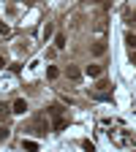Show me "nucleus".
Instances as JSON below:
<instances>
[{"label":"nucleus","instance_id":"1","mask_svg":"<svg viewBox=\"0 0 136 152\" xmlns=\"http://www.w3.org/2000/svg\"><path fill=\"white\" fill-rule=\"evenodd\" d=\"M109 136H112V144H117V147H133L136 144V133L133 130H112Z\"/></svg>","mask_w":136,"mask_h":152},{"label":"nucleus","instance_id":"2","mask_svg":"<svg viewBox=\"0 0 136 152\" xmlns=\"http://www.w3.org/2000/svg\"><path fill=\"white\" fill-rule=\"evenodd\" d=\"M65 76H68L71 82H79V79H82V71L76 68V65H68V68H65Z\"/></svg>","mask_w":136,"mask_h":152},{"label":"nucleus","instance_id":"3","mask_svg":"<svg viewBox=\"0 0 136 152\" xmlns=\"http://www.w3.org/2000/svg\"><path fill=\"white\" fill-rule=\"evenodd\" d=\"M85 73L90 76V79H95V76H101V73H104V65H95V63H93V65L85 68Z\"/></svg>","mask_w":136,"mask_h":152},{"label":"nucleus","instance_id":"4","mask_svg":"<svg viewBox=\"0 0 136 152\" xmlns=\"http://www.w3.org/2000/svg\"><path fill=\"white\" fill-rule=\"evenodd\" d=\"M65 125H68V120L57 114V117H54V125H52V130H54V133H60V130H65Z\"/></svg>","mask_w":136,"mask_h":152},{"label":"nucleus","instance_id":"5","mask_svg":"<svg viewBox=\"0 0 136 152\" xmlns=\"http://www.w3.org/2000/svg\"><path fill=\"white\" fill-rule=\"evenodd\" d=\"M11 111H14V114H25V111H27V101H25V98H19V101L14 103Z\"/></svg>","mask_w":136,"mask_h":152},{"label":"nucleus","instance_id":"6","mask_svg":"<svg viewBox=\"0 0 136 152\" xmlns=\"http://www.w3.org/2000/svg\"><path fill=\"white\" fill-rule=\"evenodd\" d=\"M104 52H106V44H104V41H98V44L93 46V54H95V57H101Z\"/></svg>","mask_w":136,"mask_h":152},{"label":"nucleus","instance_id":"7","mask_svg":"<svg viewBox=\"0 0 136 152\" xmlns=\"http://www.w3.org/2000/svg\"><path fill=\"white\" fill-rule=\"evenodd\" d=\"M54 46H57V49H65V35H63V33L54 35Z\"/></svg>","mask_w":136,"mask_h":152},{"label":"nucleus","instance_id":"8","mask_svg":"<svg viewBox=\"0 0 136 152\" xmlns=\"http://www.w3.org/2000/svg\"><path fill=\"white\" fill-rule=\"evenodd\" d=\"M46 76H49V79H57V76H60V71H57L54 65H49V68H46Z\"/></svg>","mask_w":136,"mask_h":152},{"label":"nucleus","instance_id":"9","mask_svg":"<svg viewBox=\"0 0 136 152\" xmlns=\"http://www.w3.org/2000/svg\"><path fill=\"white\" fill-rule=\"evenodd\" d=\"M125 44H128V49H136V35L128 33V35H125Z\"/></svg>","mask_w":136,"mask_h":152},{"label":"nucleus","instance_id":"10","mask_svg":"<svg viewBox=\"0 0 136 152\" xmlns=\"http://www.w3.org/2000/svg\"><path fill=\"white\" fill-rule=\"evenodd\" d=\"M125 22H128V25H136V11H128V14H125Z\"/></svg>","mask_w":136,"mask_h":152},{"label":"nucleus","instance_id":"11","mask_svg":"<svg viewBox=\"0 0 136 152\" xmlns=\"http://www.w3.org/2000/svg\"><path fill=\"white\" fill-rule=\"evenodd\" d=\"M22 147H25V149H38V144H35V141H30V139H25V141H22Z\"/></svg>","mask_w":136,"mask_h":152},{"label":"nucleus","instance_id":"12","mask_svg":"<svg viewBox=\"0 0 136 152\" xmlns=\"http://www.w3.org/2000/svg\"><path fill=\"white\" fill-rule=\"evenodd\" d=\"M0 35H11V27L6 22H0Z\"/></svg>","mask_w":136,"mask_h":152},{"label":"nucleus","instance_id":"13","mask_svg":"<svg viewBox=\"0 0 136 152\" xmlns=\"http://www.w3.org/2000/svg\"><path fill=\"white\" fill-rule=\"evenodd\" d=\"M8 136H11V130H8V128H3V125H0V139H8Z\"/></svg>","mask_w":136,"mask_h":152},{"label":"nucleus","instance_id":"14","mask_svg":"<svg viewBox=\"0 0 136 152\" xmlns=\"http://www.w3.org/2000/svg\"><path fill=\"white\" fill-rule=\"evenodd\" d=\"M8 111H11V109H8L6 103H0V114H3V117H6V114H8Z\"/></svg>","mask_w":136,"mask_h":152},{"label":"nucleus","instance_id":"15","mask_svg":"<svg viewBox=\"0 0 136 152\" xmlns=\"http://www.w3.org/2000/svg\"><path fill=\"white\" fill-rule=\"evenodd\" d=\"M8 65V60H6V57H0V68H6Z\"/></svg>","mask_w":136,"mask_h":152}]
</instances>
